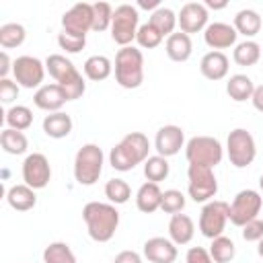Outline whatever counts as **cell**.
<instances>
[{
    "mask_svg": "<svg viewBox=\"0 0 263 263\" xmlns=\"http://www.w3.org/2000/svg\"><path fill=\"white\" fill-rule=\"evenodd\" d=\"M82 220L86 224L88 236L95 242H109L119 228L117 208L105 201H88L82 208Z\"/></svg>",
    "mask_w": 263,
    "mask_h": 263,
    "instance_id": "obj_1",
    "label": "cell"
},
{
    "mask_svg": "<svg viewBox=\"0 0 263 263\" xmlns=\"http://www.w3.org/2000/svg\"><path fill=\"white\" fill-rule=\"evenodd\" d=\"M148 152H150L148 138L142 132H129L111 148L109 164L119 173H127L138 164H144L148 158Z\"/></svg>",
    "mask_w": 263,
    "mask_h": 263,
    "instance_id": "obj_2",
    "label": "cell"
},
{
    "mask_svg": "<svg viewBox=\"0 0 263 263\" xmlns=\"http://www.w3.org/2000/svg\"><path fill=\"white\" fill-rule=\"evenodd\" d=\"M45 68L49 72V76L66 90L68 101H76L84 95L86 84L82 74L76 70V66L62 53H49L45 60Z\"/></svg>",
    "mask_w": 263,
    "mask_h": 263,
    "instance_id": "obj_3",
    "label": "cell"
},
{
    "mask_svg": "<svg viewBox=\"0 0 263 263\" xmlns=\"http://www.w3.org/2000/svg\"><path fill=\"white\" fill-rule=\"evenodd\" d=\"M115 82L127 90L144 82V55L138 47L127 45L115 53Z\"/></svg>",
    "mask_w": 263,
    "mask_h": 263,
    "instance_id": "obj_4",
    "label": "cell"
},
{
    "mask_svg": "<svg viewBox=\"0 0 263 263\" xmlns=\"http://www.w3.org/2000/svg\"><path fill=\"white\" fill-rule=\"evenodd\" d=\"M105 164V154L97 144H84L74 156V179L78 185L90 187L99 181Z\"/></svg>",
    "mask_w": 263,
    "mask_h": 263,
    "instance_id": "obj_5",
    "label": "cell"
},
{
    "mask_svg": "<svg viewBox=\"0 0 263 263\" xmlns=\"http://www.w3.org/2000/svg\"><path fill=\"white\" fill-rule=\"evenodd\" d=\"M185 158L189 164H199V166H218L224 158V148L220 140L212 136H193L185 144Z\"/></svg>",
    "mask_w": 263,
    "mask_h": 263,
    "instance_id": "obj_6",
    "label": "cell"
},
{
    "mask_svg": "<svg viewBox=\"0 0 263 263\" xmlns=\"http://www.w3.org/2000/svg\"><path fill=\"white\" fill-rule=\"evenodd\" d=\"M140 29V12L136 6L132 4H119L113 10V21H111V39L121 45L127 47L132 45V41H136Z\"/></svg>",
    "mask_w": 263,
    "mask_h": 263,
    "instance_id": "obj_7",
    "label": "cell"
},
{
    "mask_svg": "<svg viewBox=\"0 0 263 263\" xmlns=\"http://www.w3.org/2000/svg\"><path fill=\"white\" fill-rule=\"evenodd\" d=\"M187 191L195 203L212 201L218 193V179L214 175V168L189 164L187 166Z\"/></svg>",
    "mask_w": 263,
    "mask_h": 263,
    "instance_id": "obj_8",
    "label": "cell"
},
{
    "mask_svg": "<svg viewBox=\"0 0 263 263\" xmlns=\"http://www.w3.org/2000/svg\"><path fill=\"white\" fill-rule=\"evenodd\" d=\"M226 152H228V160H230V164L234 168H247L249 164H253V160L257 156L255 138L251 136L249 129L236 127V129H232L228 134Z\"/></svg>",
    "mask_w": 263,
    "mask_h": 263,
    "instance_id": "obj_9",
    "label": "cell"
},
{
    "mask_svg": "<svg viewBox=\"0 0 263 263\" xmlns=\"http://www.w3.org/2000/svg\"><path fill=\"white\" fill-rule=\"evenodd\" d=\"M263 208V197L259 195V191L255 189H242L234 195L232 203H230V212H228V220L234 226H245L247 222L259 218V212Z\"/></svg>",
    "mask_w": 263,
    "mask_h": 263,
    "instance_id": "obj_10",
    "label": "cell"
},
{
    "mask_svg": "<svg viewBox=\"0 0 263 263\" xmlns=\"http://www.w3.org/2000/svg\"><path fill=\"white\" fill-rule=\"evenodd\" d=\"M228 212H230V203L222 199H212L203 203L199 212V232L210 240H214L216 236H222L228 222Z\"/></svg>",
    "mask_w": 263,
    "mask_h": 263,
    "instance_id": "obj_11",
    "label": "cell"
},
{
    "mask_svg": "<svg viewBox=\"0 0 263 263\" xmlns=\"http://www.w3.org/2000/svg\"><path fill=\"white\" fill-rule=\"evenodd\" d=\"M45 62H41L35 55H21L12 64V76L14 82L23 88H41L43 78H45Z\"/></svg>",
    "mask_w": 263,
    "mask_h": 263,
    "instance_id": "obj_12",
    "label": "cell"
},
{
    "mask_svg": "<svg viewBox=\"0 0 263 263\" xmlns=\"http://www.w3.org/2000/svg\"><path fill=\"white\" fill-rule=\"evenodd\" d=\"M23 181L25 185H29L31 189H45L49 179H51V166L45 154L41 152H33L27 154V158L23 160Z\"/></svg>",
    "mask_w": 263,
    "mask_h": 263,
    "instance_id": "obj_13",
    "label": "cell"
},
{
    "mask_svg": "<svg viewBox=\"0 0 263 263\" xmlns=\"http://www.w3.org/2000/svg\"><path fill=\"white\" fill-rule=\"evenodd\" d=\"M62 27L70 35L86 37V33L92 31V4L78 2V4L70 6L62 14Z\"/></svg>",
    "mask_w": 263,
    "mask_h": 263,
    "instance_id": "obj_14",
    "label": "cell"
},
{
    "mask_svg": "<svg viewBox=\"0 0 263 263\" xmlns=\"http://www.w3.org/2000/svg\"><path fill=\"white\" fill-rule=\"evenodd\" d=\"M208 21H210V12H208L205 4H201V2H187L181 6V10L177 14L179 31H183L187 35L205 31V27L210 25Z\"/></svg>",
    "mask_w": 263,
    "mask_h": 263,
    "instance_id": "obj_15",
    "label": "cell"
},
{
    "mask_svg": "<svg viewBox=\"0 0 263 263\" xmlns=\"http://www.w3.org/2000/svg\"><path fill=\"white\" fill-rule=\"evenodd\" d=\"M181 148H185L183 127H179L175 123H168V125H162L156 132V138H154V150H156V154L168 158V156L179 154Z\"/></svg>",
    "mask_w": 263,
    "mask_h": 263,
    "instance_id": "obj_16",
    "label": "cell"
},
{
    "mask_svg": "<svg viewBox=\"0 0 263 263\" xmlns=\"http://www.w3.org/2000/svg\"><path fill=\"white\" fill-rule=\"evenodd\" d=\"M236 29L228 23H210L203 31V41L212 51H222L236 45Z\"/></svg>",
    "mask_w": 263,
    "mask_h": 263,
    "instance_id": "obj_17",
    "label": "cell"
},
{
    "mask_svg": "<svg viewBox=\"0 0 263 263\" xmlns=\"http://www.w3.org/2000/svg\"><path fill=\"white\" fill-rule=\"evenodd\" d=\"M66 101H68L66 90H64L58 82H53V84H43V86L37 88L35 95H33L35 107L41 109V111H47V113L60 111V109L66 105Z\"/></svg>",
    "mask_w": 263,
    "mask_h": 263,
    "instance_id": "obj_18",
    "label": "cell"
},
{
    "mask_svg": "<svg viewBox=\"0 0 263 263\" xmlns=\"http://www.w3.org/2000/svg\"><path fill=\"white\" fill-rule=\"evenodd\" d=\"M144 257L150 263H175L177 259V245L164 236H152L144 242L142 249Z\"/></svg>",
    "mask_w": 263,
    "mask_h": 263,
    "instance_id": "obj_19",
    "label": "cell"
},
{
    "mask_svg": "<svg viewBox=\"0 0 263 263\" xmlns=\"http://www.w3.org/2000/svg\"><path fill=\"white\" fill-rule=\"evenodd\" d=\"M228 68H230V62L226 58L224 51H208L201 62H199V72L203 78L208 80H222L228 76Z\"/></svg>",
    "mask_w": 263,
    "mask_h": 263,
    "instance_id": "obj_20",
    "label": "cell"
},
{
    "mask_svg": "<svg viewBox=\"0 0 263 263\" xmlns=\"http://www.w3.org/2000/svg\"><path fill=\"white\" fill-rule=\"evenodd\" d=\"M164 51H166L168 60H173V62H187L193 53L191 35H187L183 31H177V33L168 35L166 43H164Z\"/></svg>",
    "mask_w": 263,
    "mask_h": 263,
    "instance_id": "obj_21",
    "label": "cell"
},
{
    "mask_svg": "<svg viewBox=\"0 0 263 263\" xmlns=\"http://www.w3.org/2000/svg\"><path fill=\"white\" fill-rule=\"evenodd\" d=\"M195 234V224L193 220L187 216V214H173L171 216V222H168V238L175 242V245H187L191 242Z\"/></svg>",
    "mask_w": 263,
    "mask_h": 263,
    "instance_id": "obj_22",
    "label": "cell"
},
{
    "mask_svg": "<svg viewBox=\"0 0 263 263\" xmlns=\"http://www.w3.org/2000/svg\"><path fill=\"white\" fill-rule=\"evenodd\" d=\"M160 201H162V189L158 187V183L146 181L144 185H140V189L136 193V208L140 212L152 214V212L160 210Z\"/></svg>",
    "mask_w": 263,
    "mask_h": 263,
    "instance_id": "obj_23",
    "label": "cell"
},
{
    "mask_svg": "<svg viewBox=\"0 0 263 263\" xmlns=\"http://www.w3.org/2000/svg\"><path fill=\"white\" fill-rule=\"evenodd\" d=\"M74 123H72V117L64 111H55V113H49L43 117V132L47 138H53V140H62L66 136H70Z\"/></svg>",
    "mask_w": 263,
    "mask_h": 263,
    "instance_id": "obj_24",
    "label": "cell"
},
{
    "mask_svg": "<svg viewBox=\"0 0 263 263\" xmlns=\"http://www.w3.org/2000/svg\"><path fill=\"white\" fill-rule=\"evenodd\" d=\"M6 201L16 212H29L37 203V195H35V189H31L29 185L21 183V185H12L6 191Z\"/></svg>",
    "mask_w": 263,
    "mask_h": 263,
    "instance_id": "obj_25",
    "label": "cell"
},
{
    "mask_svg": "<svg viewBox=\"0 0 263 263\" xmlns=\"http://www.w3.org/2000/svg\"><path fill=\"white\" fill-rule=\"evenodd\" d=\"M226 92L232 101L245 103V101H251V97L255 92V84L247 74H232L226 82Z\"/></svg>",
    "mask_w": 263,
    "mask_h": 263,
    "instance_id": "obj_26",
    "label": "cell"
},
{
    "mask_svg": "<svg viewBox=\"0 0 263 263\" xmlns=\"http://www.w3.org/2000/svg\"><path fill=\"white\" fill-rule=\"evenodd\" d=\"M261 25H263V21H261L259 12L253 8H242L234 16V29L238 35H245V37H255L261 31Z\"/></svg>",
    "mask_w": 263,
    "mask_h": 263,
    "instance_id": "obj_27",
    "label": "cell"
},
{
    "mask_svg": "<svg viewBox=\"0 0 263 263\" xmlns=\"http://www.w3.org/2000/svg\"><path fill=\"white\" fill-rule=\"evenodd\" d=\"M82 70H84V76H86L88 80L101 82V80H105V78L111 76V72H113V62H111L107 55H90V58H86Z\"/></svg>",
    "mask_w": 263,
    "mask_h": 263,
    "instance_id": "obj_28",
    "label": "cell"
},
{
    "mask_svg": "<svg viewBox=\"0 0 263 263\" xmlns=\"http://www.w3.org/2000/svg\"><path fill=\"white\" fill-rule=\"evenodd\" d=\"M0 146L6 154H12V156H21L27 152L29 148V140L23 132L18 129H12V127H4L2 134H0Z\"/></svg>",
    "mask_w": 263,
    "mask_h": 263,
    "instance_id": "obj_29",
    "label": "cell"
},
{
    "mask_svg": "<svg viewBox=\"0 0 263 263\" xmlns=\"http://www.w3.org/2000/svg\"><path fill=\"white\" fill-rule=\"evenodd\" d=\"M261 45L253 39H245L242 43H236L234 45V53H232V60L238 64V66H255L259 60H261Z\"/></svg>",
    "mask_w": 263,
    "mask_h": 263,
    "instance_id": "obj_30",
    "label": "cell"
},
{
    "mask_svg": "<svg viewBox=\"0 0 263 263\" xmlns=\"http://www.w3.org/2000/svg\"><path fill=\"white\" fill-rule=\"evenodd\" d=\"M162 37H168V35H173L175 33V27H177V14L171 10V8H166V6H160V8H156L152 14H150V21H148Z\"/></svg>",
    "mask_w": 263,
    "mask_h": 263,
    "instance_id": "obj_31",
    "label": "cell"
},
{
    "mask_svg": "<svg viewBox=\"0 0 263 263\" xmlns=\"http://www.w3.org/2000/svg\"><path fill=\"white\" fill-rule=\"evenodd\" d=\"M4 123L12 129H18V132H25L31 127L33 123V111L25 105H12L8 107L6 115H4Z\"/></svg>",
    "mask_w": 263,
    "mask_h": 263,
    "instance_id": "obj_32",
    "label": "cell"
},
{
    "mask_svg": "<svg viewBox=\"0 0 263 263\" xmlns=\"http://www.w3.org/2000/svg\"><path fill=\"white\" fill-rule=\"evenodd\" d=\"M171 173V164L164 156L160 154H154V156H148L146 162H144V177L150 181V183H160L168 177Z\"/></svg>",
    "mask_w": 263,
    "mask_h": 263,
    "instance_id": "obj_33",
    "label": "cell"
},
{
    "mask_svg": "<svg viewBox=\"0 0 263 263\" xmlns=\"http://www.w3.org/2000/svg\"><path fill=\"white\" fill-rule=\"evenodd\" d=\"M208 251H210L214 263H230L234 259V255H236V247H234L232 238H228L224 234L222 236H216L212 240V245H210Z\"/></svg>",
    "mask_w": 263,
    "mask_h": 263,
    "instance_id": "obj_34",
    "label": "cell"
},
{
    "mask_svg": "<svg viewBox=\"0 0 263 263\" xmlns=\"http://www.w3.org/2000/svg\"><path fill=\"white\" fill-rule=\"evenodd\" d=\"M43 263H76V255L72 253L68 242L55 240L49 242L43 251Z\"/></svg>",
    "mask_w": 263,
    "mask_h": 263,
    "instance_id": "obj_35",
    "label": "cell"
},
{
    "mask_svg": "<svg viewBox=\"0 0 263 263\" xmlns=\"http://www.w3.org/2000/svg\"><path fill=\"white\" fill-rule=\"evenodd\" d=\"M25 37H27V31L18 23H6V25L0 27V45L4 47V51L23 45Z\"/></svg>",
    "mask_w": 263,
    "mask_h": 263,
    "instance_id": "obj_36",
    "label": "cell"
},
{
    "mask_svg": "<svg viewBox=\"0 0 263 263\" xmlns=\"http://www.w3.org/2000/svg\"><path fill=\"white\" fill-rule=\"evenodd\" d=\"M105 197L109 199V203L121 205V203H127L129 201L132 189H129L127 181H123V179H109L105 183Z\"/></svg>",
    "mask_w": 263,
    "mask_h": 263,
    "instance_id": "obj_37",
    "label": "cell"
},
{
    "mask_svg": "<svg viewBox=\"0 0 263 263\" xmlns=\"http://www.w3.org/2000/svg\"><path fill=\"white\" fill-rule=\"evenodd\" d=\"M113 21V6L109 2H95L92 4V31L101 33L111 29Z\"/></svg>",
    "mask_w": 263,
    "mask_h": 263,
    "instance_id": "obj_38",
    "label": "cell"
},
{
    "mask_svg": "<svg viewBox=\"0 0 263 263\" xmlns=\"http://www.w3.org/2000/svg\"><path fill=\"white\" fill-rule=\"evenodd\" d=\"M162 35L150 25V23H144V25H140V29H138V35H136V41H138V45L140 47H144V49H154V47H158L160 43H162Z\"/></svg>",
    "mask_w": 263,
    "mask_h": 263,
    "instance_id": "obj_39",
    "label": "cell"
},
{
    "mask_svg": "<svg viewBox=\"0 0 263 263\" xmlns=\"http://www.w3.org/2000/svg\"><path fill=\"white\" fill-rule=\"evenodd\" d=\"M185 208V195L179 189H166L162 191V201H160V210L164 214H179Z\"/></svg>",
    "mask_w": 263,
    "mask_h": 263,
    "instance_id": "obj_40",
    "label": "cell"
},
{
    "mask_svg": "<svg viewBox=\"0 0 263 263\" xmlns=\"http://www.w3.org/2000/svg\"><path fill=\"white\" fill-rule=\"evenodd\" d=\"M58 45L66 51V53H78L84 49L86 45V37H76V35H70L66 31H62L58 35Z\"/></svg>",
    "mask_w": 263,
    "mask_h": 263,
    "instance_id": "obj_41",
    "label": "cell"
},
{
    "mask_svg": "<svg viewBox=\"0 0 263 263\" xmlns=\"http://www.w3.org/2000/svg\"><path fill=\"white\" fill-rule=\"evenodd\" d=\"M242 238L247 242H259L263 238V220L255 218L242 226Z\"/></svg>",
    "mask_w": 263,
    "mask_h": 263,
    "instance_id": "obj_42",
    "label": "cell"
},
{
    "mask_svg": "<svg viewBox=\"0 0 263 263\" xmlns=\"http://www.w3.org/2000/svg\"><path fill=\"white\" fill-rule=\"evenodd\" d=\"M18 97V84L10 78H0V101L4 105H10Z\"/></svg>",
    "mask_w": 263,
    "mask_h": 263,
    "instance_id": "obj_43",
    "label": "cell"
},
{
    "mask_svg": "<svg viewBox=\"0 0 263 263\" xmlns=\"http://www.w3.org/2000/svg\"><path fill=\"white\" fill-rule=\"evenodd\" d=\"M185 263H214L212 255L203 247H191L185 255Z\"/></svg>",
    "mask_w": 263,
    "mask_h": 263,
    "instance_id": "obj_44",
    "label": "cell"
},
{
    "mask_svg": "<svg viewBox=\"0 0 263 263\" xmlns=\"http://www.w3.org/2000/svg\"><path fill=\"white\" fill-rule=\"evenodd\" d=\"M113 263H142V257L136 251H121L115 255Z\"/></svg>",
    "mask_w": 263,
    "mask_h": 263,
    "instance_id": "obj_45",
    "label": "cell"
},
{
    "mask_svg": "<svg viewBox=\"0 0 263 263\" xmlns=\"http://www.w3.org/2000/svg\"><path fill=\"white\" fill-rule=\"evenodd\" d=\"M12 64H14V62H10L8 53L2 51V53H0V78H8V74L12 72Z\"/></svg>",
    "mask_w": 263,
    "mask_h": 263,
    "instance_id": "obj_46",
    "label": "cell"
},
{
    "mask_svg": "<svg viewBox=\"0 0 263 263\" xmlns=\"http://www.w3.org/2000/svg\"><path fill=\"white\" fill-rule=\"evenodd\" d=\"M251 103H253V107H255L259 113H263V84L255 86V92H253V97H251Z\"/></svg>",
    "mask_w": 263,
    "mask_h": 263,
    "instance_id": "obj_47",
    "label": "cell"
},
{
    "mask_svg": "<svg viewBox=\"0 0 263 263\" xmlns=\"http://www.w3.org/2000/svg\"><path fill=\"white\" fill-rule=\"evenodd\" d=\"M136 8H144V10H156V8H160V2L158 0H138V6Z\"/></svg>",
    "mask_w": 263,
    "mask_h": 263,
    "instance_id": "obj_48",
    "label": "cell"
},
{
    "mask_svg": "<svg viewBox=\"0 0 263 263\" xmlns=\"http://www.w3.org/2000/svg\"><path fill=\"white\" fill-rule=\"evenodd\" d=\"M224 6H226V2H212V0H208V2H205V8H214V10L224 8Z\"/></svg>",
    "mask_w": 263,
    "mask_h": 263,
    "instance_id": "obj_49",
    "label": "cell"
},
{
    "mask_svg": "<svg viewBox=\"0 0 263 263\" xmlns=\"http://www.w3.org/2000/svg\"><path fill=\"white\" fill-rule=\"evenodd\" d=\"M257 255H259V257L263 259V238H261V240L257 242Z\"/></svg>",
    "mask_w": 263,
    "mask_h": 263,
    "instance_id": "obj_50",
    "label": "cell"
},
{
    "mask_svg": "<svg viewBox=\"0 0 263 263\" xmlns=\"http://www.w3.org/2000/svg\"><path fill=\"white\" fill-rule=\"evenodd\" d=\"M259 187H261V191H263V175L259 177Z\"/></svg>",
    "mask_w": 263,
    "mask_h": 263,
    "instance_id": "obj_51",
    "label": "cell"
}]
</instances>
